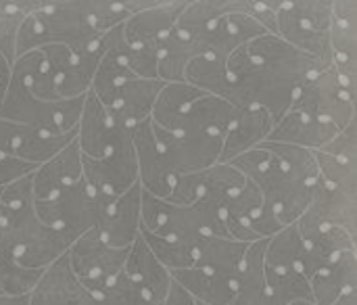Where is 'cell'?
Masks as SVG:
<instances>
[{
  "mask_svg": "<svg viewBox=\"0 0 357 305\" xmlns=\"http://www.w3.org/2000/svg\"><path fill=\"white\" fill-rule=\"evenodd\" d=\"M203 94V90L186 84V82H172V84H165L155 101V107H153V113H151V121L163 130H174L178 119L184 115V111L195 103L199 101Z\"/></svg>",
  "mask_w": 357,
  "mask_h": 305,
  "instance_id": "28",
  "label": "cell"
},
{
  "mask_svg": "<svg viewBox=\"0 0 357 305\" xmlns=\"http://www.w3.org/2000/svg\"><path fill=\"white\" fill-rule=\"evenodd\" d=\"M140 197H142V188H140V184H136L109 205V209L98 226L107 245H111L115 249H130L132 243L138 239V235H140Z\"/></svg>",
  "mask_w": 357,
  "mask_h": 305,
  "instance_id": "17",
  "label": "cell"
},
{
  "mask_svg": "<svg viewBox=\"0 0 357 305\" xmlns=\"http://www.w3.org/2000/svg\"><path fill=\"white\" fill-rule=\"evenodd\" d=\"M357 186H331L316 182L312 203L295 222L303 243L316 239L324 228H343L356 237Z\"/></svg>",
  "mask_w": 357,
  "mask_h": 305,
  "instance_id": "8",
  "label": "cell"
},
{
  "mask_svg": "<svg viewBox=\"0 0 357 305\" xmlns=\"http://www.w3.org/2000/svg\"><path fill=\"white\" fill-rule=\"evenodd\" d=\"M314 305H333L343 293L357 289V253L347 251L310 278Z\"/></svg>",
  "mask_w": 357,
  "mask_h": 305,
  "instance_id": "23",
  "label": "cell"
},
{
  "mask_svg": "<svg viewBox=\"0 0 357 305\" xmlns=\"http://www.w3.org/2000/svg\"><path fill=\"white\" fill-rule=\"evenodd\" d=\"M326 69L318 59L293 48L274 34L259 36L230 54L228 103L236 109L261 107L274 124L291 109L299 90Z\"/></svg>",
  "mask_w": 357,
  "mask_h": 305,
  "instance_id": "1",
  "label": "cell"
},
{
  "mask_svg": "<svg viewBox=\"0 0 357 305\" xmlns=\"http://www.w3.org/2000/svg\"><path fill=\"white\" fill-rule=\"evenodd\" d=\"M84 287L75 278L67 253L50 264L27 295V305H75Z\"/></svg>",
  "mask_w": 357,
  "mask_h": 305,
  "instance_id": "22",
  "label": "cell"
},
{
  "mask_svg": "<svg viewBox=\"0 0 357 305\" xmlns=\"http://www.w3.org/2000/svg\"><path fill=\"white\" fill-rule=\"evenodd\" d=\"M36 172V165L25 163L17 157H0V188H4L6 184L27 176Z\"/></svg>",
  "mask_w": 357,
  "mask_h": 305,
  "instance_id": "39",
  "label": "cell"
},
{
  "mask_svg": "<svg viewBox=\"0 0 357 305\" xmlns=\"http://www.w3.org/2000/svg\"><path fill=\"white\" fill-rule=\"evenodd\" d=\"M19 128L21 126L0 117V157H13V147H15Z\"/></svg>",
  "mask_w": 357,
  "mask_h": 305,
  "instance_id": "40",
  "label": "cell"
},
{
  "mask_svg": "<svg viewBox=\"0 0 357 305\" xmlns=\"http://www.w3.org/2000/svg\"><path fill=\"white\" fill-rule=\"evenodd\" d=\"M140 230L174 239L199 243L203 237H228L222 211L209 207L203 201L192 205H172L163 199H157L142 191L140 197Z\"/></svg>",
  "mask_w": 357,
  "mask_h": 305,
  "instance_id": "3",
  "label": "cell"
},
{
  "mask_svg": "<svg viewBox=\"0 0 357 305\" xmlns=\"http://www.w3.org/2000/svg\"><path fill=\"white\" fill-rule=\"evenodd\" d=\"M259 147L266 149L295 180H299L305 186H316L318 165H316L314 151L293 147V144H282V142H266V140Z\"/></svg>",
  "mask_w": 357,
  "mask_h": 305,
  "instance_id": "31",
  "label": "cell"
},
{
  "mask_svg": "<svg viewBox=\"0 0 357 305\" xmlns=\"http://www.w3.org/2000/svg\"><path fill=\"white\" fill-rule=\"evenodd\" d=\"M109 205L111 203L98 197L82 178L73 186L59 191L54 197L36 201V214L71 245L88 230L100 226Z\"/></svg>",
  "mask_w": 357,
  "mask_h": 305,
  "instance_id": "5",
  "label": "cell"
},
{
  "mask_svg": "<svg viewBox=\"0 0 357 305\" xmlns=\"http://www.w3.org/2000/svg\"><path fill=\"white\" fill-rule=\"evenodd\" d=\"M31 174L0 188V214L13 241L15 262L29 270H46L67 253L69 243L38 218Z\"/></svg>",
  "mask_w": 357,
  "mask_h": 305,
  "instance_id": "2",
  "label": "cell"
},
{
  "mask_svg": "<svg viewBox=\"0 0 357 305\" xmlns=\"http://www.w3.org/2000/svg\"><path fill=\"white\" fill-rule=\"evenodd\" d=\"M0 305H27V295H21V297L0 295Z\"/></svg>",
  "mask_w": 357,
  "mask_h": 305,
  "instance_id": "42",
  "label": "cell"
},
{
  "mask_svg": "<svg viewBox=\"0 0 357 305\" xmlns=\"http://www.w3.org/2000/svg\"><path fill=\"white\" fill-rule=\"evenodd\" d=\"M82 180V153L73 140L61 153H56L46 163L38 165L31 174L33 201H44L54 197L59 191L73 186Z\"/></svg>",
  "mask_w": 357,
  "mask_h": 305,
  "instance_id": "18",
  "label": "cell"
},
{
  "mask_svg": "<svg viewBox=\"0 0 357 305\" xmlns=\"http://www.w3.org/2000/svg\"><path fill=\"white\" fill-rule=\"evenodd\" d=\"M8 260H15L13 258V241H10L6 222H4V218L0 214V264H4Z\"/></svg>",
  "mask_w": 357,
  "mask_h": 305,
  "instance_id": "41",
  "label": "cell"
},
{
  "mask_svg": "<svg viewBox=\"0 0 357 305\" xmlns=\"http://www.w3.org/2000/svg\"><path fill=\"white\" fill-rule=\"evenodd\" d=\"M236 107L230 105L228 101L213 96V94H203L199 101H195L184 115L178 119L176 128L172 132L178 134H213L222 136L226 134L232 117H234Z\"/></svg>",
  "mask_w": 357,
  "mask_h": 305,
  "instance_id": "21",
  "label": "cell"
},
{
  "mask_svg": "<svg viewBox=\"0 0 357 305\" xmlns=\"http://www.w3.org/2000/svg\"><path fill=\"white\" fill-rule=\"evenodd\" d=\"M130 249H115L105 243L98 226L75 239L67 249L69 266L88 293H102L126 266Z\"/></svg>",
  "mask_w": 357,
  "mask_h": 305,
  "instance_id": "7",
  "label": "cell"
},
{
  "mask_svg": "<svg viewBox=\"0 0 357 305\" xmlns=\"http://www.w3.org/2000/svg\"><path fill=\"white\" fill-rule=\"evenodd\" d=\"M266 245L268 239H261L247 247L236 278V293L230 305H276L266 283Z\"/></svg>",
  "mask_w": 357,
  "mask_h": 305,
  "instance_id": "24",
  "label": "cell"
},
{
  "mask_svg": "<svg viewBox=\"0 0 357 305\" xmlns=\"http://www.w3.org/2000/svg\"><path fill=\"white\" fill-rule=\"evenodd\" d=\"M266 283H268V291H270V295H272L276 305L312 302L310 281L299 270H287V272L266 270Z\"/></svg>",
  "mask_w": 357,
  "mask_h": 305,
  "instance_id": "34",
  "label": "cell"
},
{
  "mask_svg": "<svg viewBox=\"0 0 357 305\" xmlns=\"http://www.w3.org/2000/svg\"><path fill=\"white\" fill-rule=\"evenodd\" d=\"M264 205V199H261V193L257 191V186L253 182H245V186L226 203V207L222 209V218L224 220H230V222H241V224H247L259 214Z\"/></svg>",
  "mask_w": 357,
  "mask_h": 305,
  "instance_id": "35",
  "label": "cell"
},
{
  "mask_svg": "<svg viewBox=\"0 0 357 305\" xmlns=\"http://www.w3.org/2000/svg\"><path fill=\"white\" fill-rule=\"evenodd\" d=\"M199 195H201V172L197 174H186V176H180L176 178L174 182V188L169 193V197L165 199L167 203L172 205H192L199 201Z\"/></svg>",
  "mask_w": 357,
  "mask_h": 305,
  "instance_id": "38",
  "label": "cell"
},
{
  "mask_svg": "<svg viewBox=\"0 0 357 305\" xmlns=\"http://www.w3.org/2000/svg\"><path fill=\"white\" fill-rule=\"evenodd\" d=\"M289 305H314L312 302H295V304H289Z\"/></svg>",
  "mask_w": 357,
  "mask_h": 305,
  "instance_id": "43",
  "label": "cell"
},
{
  "mask_svg": "<svg viewBox=\"0 0 357 305\" xmlns=\"http://www.w3.org/2000/svg\"><path fill=\"white\" fill-rule=\"evenodd\" d=\"M197 305H203V304H197Z\"/></svg>",
  "mask_w": 357,
  "mask_h": 305,
  "instance_id": "44",
  "label": "cell"
},
{
  "mask_svg": "<svg viewBox=\"0 0 357 305\" xmlns=\"http://www.w3.org/2000/svg\"><path fill=\"white\" fill-rule=\"evenodd\" d=\"M247 247V243H238L226 237H203L195 247L192 266L236 281Z\"/></svg>",
  "mask_w": 357,
  "mask_h": 305,
  "instance_id": "25",
  "label": "cell"
},
{
  "mask_svg": "<svg viewBox=\"0 0 357 305\" xmlns=\"http://www.w3.org/2000/svg\"><path fill=\"white\" fill-rule=\"evenodd\" d=\"M88 15L94 31L107 34L113 27L121 25L132 13L128 8V2H88Z\"/></svg>",
  "mask_w": 357,
  "mask_h": 305,
  "instance_id": "37",
  "label": "cell"
},
{
  "mask_svg": "<svg viewBox=\"0 0 357 305\" xmlns=\"http://www.w3.org/2000/svg\"><path fill=\"white\" fill-rule=\"evenodd\" d=\"M333 67L341 77L356 82L357 73V4L354 0L333 2L331 21Z\"/></svg>",
  "mask_w": 357,
  "mask_h": 305,
  "instance_id": "16",
  "label": "cell"
},
{
  "mask_svg": "<svg viewBox=\"0 0 357 305\" xmlns=\"http://www.w3.org/2000/svg\"><path fill=\"white\" fill-rule=\"evenodd\" d=\"M44 270H29L19 266L15 260L0 264V293L8 297L29 295Z\"/></svg>",
  "mask_w": 357,
  "mask_h": 305,
  "instance_id": "36",
  "label": "cell"
},
{
  "mask_svg": "<svg viewBox=\"0 0 357 305\" xmlns=\"http://www.w3.org/2000/svg\"><path fill=\"white\" fill-rule=\"evenodd\" d=\"M184 82L207 92L213 96H220L228 101V71L226 63L213 59V57H197L192 59L184 69Z\"/></svg>",
  "mask_w": 357,
  "mask_h": 305,
  "instance_id": "32",
  "label": "cell"
},
{
  "mask_svg": "<svg viewBox=\"0 0 357 305\" xmlns=\"http://www.w3.org/2000/svg\"><path fill=\"white\" fill-rule=\"evenodd\" d=\"M182 8L184 2H151L146 8L132 13L121 25L126 44L159 52Z\"/></svg>",
  "mask_w": 357,
  "mask_h": 305,
  "instance_id": "13",
  "label": "cell"
},
{
  "mask_svg": "<svg viewBox=\"0 0 357 305\" xmlns=\"http://www.w3.org/2000/svg\"><path fill=\"white\" fill-rule=\"evenodd\" d=\"M153 136L169 163L176 178L186 174L205 172L211 165L220 163L224 138L213 134H178L163 130L151 121Z\"/></svg>",
  "mask_w": 357,
  "mask_h": 305,
  "instance_id": "10",
  "label": "cell"
},
{
  "mask_svg": "<svg viewBox=\"0 0 357 305\" xmlns=\"http://www.w3.org/2000/svg\"><path fill=\"white\" fill-rule=\"evenodd\" d=\"M36 19L40 48L61 44L75 57L100 54L102 34L94 31L88 15V0L82 2H36L31 8Z\"/></svg>",
  "mask_w": 357,
  "mask_h": 305,
  "instance_id": "4",
  "label": "cell"
},
{
  "mask_svg": "<svg viewBox=\"0 0 357 305\" xmlns=\"http://www.w3.org/2000/svg\"><path fill=\"white\" fill-rule=\"evenodd\" d=\"M356 82L341 77L331 65L299 90L291 109L343 130L356 119Z\"/></svg>",
  "mask_w": 357,
  "mask_h": 305,
  "instance_id": "6",
  "label": "cell"
},
{
  "mask_svg": "<svg viewBox=\"0 0 357 305\" xmlns=\"http://www.w3.org/2000/svg\"><path fill=\"white\" fill-rule=\"evenodd\" d=\"M172 278L197 302L203 305H230L236 293V281L226 278L201 268H186L172 272Z\"/></svg>",
  "mask_w": 357,
  "mask_h": 305,
  "instance_id": "26",
  "label": "cell"
},
{
  "mask_svg": "<svg viewBox=\"0 0 357 305\" xmlns=\"http://www.w3.org/2000/svg\"><path fill=\"white\" fill-rule=\"evenodd\" d=\"M128 134L130 130L115 126L107 107L92 92H88L84 98L82 115L77 121V134H75V142L79 147L82 157L102 159Z\"/></svg>",
  "mask_w": 357,
  "mask_h": 305,
  "instance_id": "12",
  "label": "cell"
},
{
  "mask_svg": "<svg viewBox=\"0 0 357 305\" xmlns=\"http://www.w3.org/2000/svg\"><path fill=\"white\" fill-rule=\"evenodd\" d=\"M140 237H142V241L146 243V247L151 249V253L157 258V262H159L169 274H172V272H178V270H186V268L192 266L197 243L163 239V237L149 235V232H144V230H140Z\"/></svg>",
  "mask_w": 357,
  "mask_h": 305,
  "instance_id": "33",
  "label": "cell"
},
{
  "mask_svg": "<svg viewBox=\"0 0 357 305\" xmlns=\"http://www.w3.org/2000/svg\"><path fill=\"white\" fill-rule=\"evenodd\" d=\"M77 128L65 134H54L46 130H38L31 126H21L15 147H13V157L31 163V165H42L48 159H52L56 153H61L67 144L75 140Z\"/></svg>",
  "mask_w": 357,
  "mask_h": 305,
  "instance_id": "27",
  "label": "cell"
},
{
  "mask_svg": "<svg viewBox=\"0 0 357 305\" xmlns=\"http://www.w3.org/2000/svg\"><path fill=\"white\" fill-rule=\"evenodd\" d=\"M132 144H134V153H136V163H138V184L144 193L157 197V199H167L174 182H176V174L172 172L169 163L165 161L155 136H153V128H151V119L138 124L132 130Z\"/></svg>",
  "mask_w": 357,
  "mask_h": 305,
  "instance_id": "11",
  "label": "cell"
},
{
  "mask_svg": "<svg viewBox=\"0 0 357 305\" xmlns=\"http://www.w3.org/2000/svg\"><path fill=\"white\" fill-rule=\"evenodd\" d=\"M305 243L297 230V224L284 226L280 232L268 239L266 245V270L272 272H287V270H299V260L303 255Z\"/></svg>",
  "mask_w": 357,
  "mask_h": 305,
  "instance_id": "30",
  "label": "cell"
},
{
  "mask_svg": "<svg viewBox=\"0 0 357 305\" xmlns=\"http://www.w3.org/2000/svg\"><path fill=\"white\" fill-rule=\"evenodd\" d=\"M341 130L335 128L333 124L314 119L310 115H303L291 109L274 124L266 142H282V144H293V147H301L307 151H320Z\"/></svg>",
  "mask_w": 357,
  "mask_h": 305,
  "instance_id": "19",
  "label": "cell"
},
{
  "mask_svg": "<svg viewBox=\"0 0 357 305\" xmlns=\"http://www.w3.org/2000/svg\"><path fill=\"white\" fill-rule=\"evenodd\" d=\"M245 176L230 163H215L201 172V195L199 201L222 211L226 203L245 186Z\"/></svg>",
  "mask_w": 357,
  "mask_h": 305,
  "instance_id": "29",
  "label": "cell"
},
{
  "mask_svg": "<svg viewBox=\"0 0 357 305\" xmlns=\"http://www.w3.org/2000/svg\"><path fill=\"white\" fill-rule=\"evenodd\" d=\"M163 86L165 82L161 80H140V77L121 84L107 105L113 124L132 132L138 124L151 119L155 101Z\"/></svg>",
  "mask_w": 357,
  "mask_h": 305,
  "instance_id": "14",
  "label": "cell"
},
{
  "mask_svg": "<svg viewBox=\"0 0 357 305\" xmlns=\"http://www.w3.org/2000/svg\"><path fill=\"white\" fill-rule=\"evenodd\" d=\"M123 274L155 304L163 305L169 285H172V274L157 262V258L151 253V249L146 247V243L142 241V237L138 235V239L132 243L126 266H123Z\"/></svg>",
  "mask_w": 357,
  "mask_h": 305,
  "instance_id": "20",
  "label": "cell"
},
{
  "mask_svg": "<svg viewBox=\"0 0 357 305\" xmlns=\"http://www.w3.org/2000/svg\"><path fill=\"white\" fill-rule=\"evenodd\" d=\"M82 178L98 197L109 203L136 186L138 163L132 144V132L123 136L102 159L82 157Z\"/></svg>",
  "mask_w": 357,
  "mask_h": 305,
  "instance_id": "9",
  "label": "cell"
},
{
  "mask_svg": "<svg viewBox=\"0 0 357 305\" xmlns=\"http://www.w3.org/2000/svg\"><path fill=\"white\" fill-rule=\"evenodd\" d=\"M274 119L261 107H243L234 111V117L224 134V147L220 163H228L234 157L257 149L272 132Z\"/></svg>",
  "mask_w": 357,
  "mask_h": 305,
  "instance_id": "15",
  "label": "cell"
}]
</instances>
